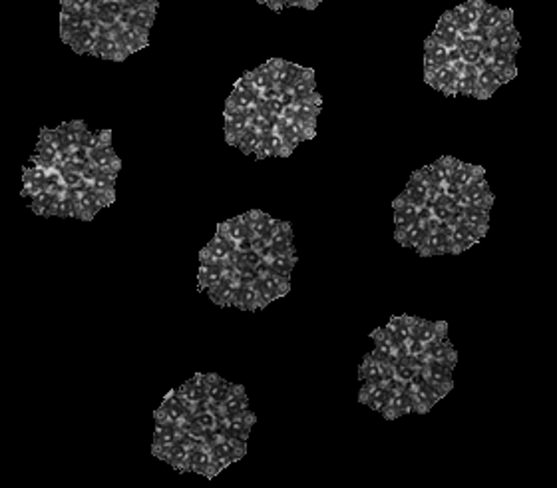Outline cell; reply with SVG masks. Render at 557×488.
I'll return each instance as SVG.
<instances>
[{
    "mask_svg": "<svg viewBox=\"0 0 557 488\" xmlns=\"http://www.w3.org/2000/svg\"><path fill=\"white\" fill-rule=\"evenodd\" d=\"M263 247H271V249H291V247H294L291 224L275 219L269 234L261 237L259 242H255V249H263Z\"/></svg>",
    "mask_w": 557,
    "mask_h": 488,
    "instance_id": "8992f818",
    "label": "cell"
},
{
    "mask_svg": "<svg viewBox=\"0 0 557 488\" xmlns=\"http://www.w3.org/2000/svg\"><path fill=\"white\" fill-rule=\"evenodd\" d=\"M490 64V68L496 72L497 78L502 84H507L509 80H514L517 74L516 68V56L514 54H507V52H494L490 48L486 56H484Z\"/></svg>",
    "mask_w": 557,
    "mask_h": 488,
    "instance_id": "7c38bea8",
    "label": "cell"
},
{
    "mask_svg": "<svg viewBox=\"0 0 557 488\" xmlns=\"http://www.w3.org/2000/svg\"><path fill=\"white\" fill-rule=\"evenodd\" d=\"M285 68H287V74H289V84H291V86H293L294 82L299 80L304 74V70H307V68L299 66V64H293V62H285Z\"/></svg>",
    "mask_w": 557,
    "mask_h": 488,
    "instance_id": "ee69618b",
    "label": "cell"
},
{
    "mask_svg": "<svg viewBox=\"0 0 557 488\" xmlns=\"http://www.w3.org/2000/svg\"><path fill=\"white\" fill-rule=\"evenodd\" d=\"M446 333H448V325L442 323V321H426L422 319L420 323V329H418V339L422 343H432V341H438V339H444Z\"/></svg>",
    "mask_w": 557,
    "mask_h": 488,
    "instance_id": "d6a6232c",
    "label": "cell"
},
{
    "mask_svg": "<svg viewBox=\"0 0 557 488\" xmlns=\"http://www.w3.org/2000/svg\"><path fill=\"white\" fill-rule=\"evenodd\" d=\"M385 329L398 345H406L410 341V329H408V323H406V315H395L386 323Z\"/></svg>",
    "mask_w": 557,
    "mask_h": 488,
    "instance_id": "8d00e7d4",
    "label": "cell"
},
{
    "mask_svg": "<svg viewBox=\"0 0 557 488\" xmlns=\"http://www.w3.org/2000/svg\"><path fill=\"white\" fill-rule=\"evenodd\" d=\"M247 408H249V403H247L245 389L241 385H231L227 397L223 398L221 405L217 407V413H219V417H223V415H237Z\"/></svg>",
    "mask_w": 557,
    "mask_h": 488,
    "instance_id": "d6986e66",
    "label": "cell"
},
{
    "mask_svg": "<svg viewBox=\"0 0 557 488\" xmlns=\"http://www.w3.org/2000/svg\"><path fill=\"white\" fill-rule=\"evenodd\" d=\"M255 423H257V418H255V415L249 408L237 413V415H223V417H219V428H223L229 437L243 438V440H247Z\"/></svg>",
    "mask_w": 557,
    "mask_h": 488,
    "instance_id": "52a82bcc",
    "label": "cell"
},
{
    "mask_svg": "<svg viewBox=\"0 0 557 488\" xmlns=\"http://www.w3.org/2000/svg\"><path fill=\"white\" fill-rule=\"evenodd\" d=\"M203 383H205V393H207V401L211 403V405H215V407H219L221 405V401L225 397H227V393H229V389H231V385L225 381V379H221L219 375H215V373H209V375H203Z\"/></svg>",
    "mask_w": 557,
    "mask_h": 488,
    "instance_id": "484cf974",
    "label": "cell"
},
{
    "mask_svg": "<svg viewBox=\"0 0 557 488\" xmlns=\"http://www.w3.org/2000/svg\"><path fill=\"white\" fill-rule=\"evenodd\" d=\"M182 397H185L187 401H192L193 405H197V403H202V401H205L207 398V393H205V383H203V375L202 373H197V375H193L187 383H183L180 389H175Z\"/></svg>",
    "mask_w": 557,
    "mask_h": 488,
    "instance_id": "f546056e",
    "label": "cell"
},
{
    "mask_svg": "<svg viewBox=\"0 0 557 488\" xmlns=\"http://www.w3.org/2000/svg\"><path fill=\"white\" fill-rule=\"evenodd\" d=\"M133 6H148V4H158V0H128Z\"/></svg>",
    "mask_w": 557,
    "mask_h": 488,
    "instance_id": "7dc6e473",
    "label": "cell"
},
{
    "mask_svg": "<svg viewBox=\"0 0 557 488\" xmlns=\"http://www.w3.org/2000/svg\"><path fill=\"white\" fill-rule=\"evenodd\" d=\"M293 94H294V102H301V100H311V98H316L319 92H316V82H314V72L313 70H304V74L294 82L293 86Z\"/></svg>",
    "mask_w": 557,
    "mask_h": 488,
    "instance_id": "83f0119b",
    "label": "cell"
},
{
    "mask_svg": "<svg viewBox=\"0 0 557 488\" xmlns=\"http://www.w3.org/2000/svg\"><path fill=\"white\" fill-rule=\"evenodd\" d=\"M321 2H323V0H303V9H307V11H313V9H316Z\"/></svg>",
    "mask_w": 557,
    "mask_h": 488,
    "instance_id": "bcb514c9",
    "label": "cell"
},
{
    "mask_svg": "<svg viewBox=\"0 0 557 488\" xmlns=\"http://www.w3.org/2000/svg\"><path fill=\"white\" fill-rule=\"evenodd\" d=\"M237 289H239V281L231 277V279H223L221 283L211 287L207 291V295L215 305L219 307H231L235 305V297H237Z\"/></svg>",
    "mask_w": 557,
    "mask_h": 488,
    "instance_id": "44dd1931",
    "label": "cell"
},
{
    "mask_svg": "<svg viewBox=\"0 0 557 488\" xmlns=\"http://www.w3.org/2000/svg\"><path fill=\"white\" fill-rule=\"evenodd\" d=\"M235 279L239 281V285H257L259 279H261V275L253 267H237Z\"/></svg>",
    "mask_w": 557,
    "mask_h": 488,
    "instance_id": "60d3db41",
    "label": "cell"
},
{
    "mask_svg": "<svg viewBox=\"0 0 557 488\" xmlns=\"http://www.w3.org/2000/svg\"><path fill=\"white\" fill-rule=\"evenodd\" d=\"M395 376V365L386 363V361H380L376 359L373 353H368L363 361V365L358 369V379L363 383H375V381H386Z\"/></svg>",
    "mask_w": 557,
    "mask_h": 488,
    "instance_id": "30bf717a",
    "label": "cell"
},
{
    "mask_svg": "<svg viewBox=\"0 0 557 488\" xmlns=\"http://www.w3.org/2000/svg\"><path fill=\"white\" fill-rule=\"evenodd\" d=\"M462 217H464V224L474 227L478 234L486 235L487 227H490V210H482V207H466L462 212Z\"/></svg>",
    "mask_w": 557,
    "mask_h": 488,
    "instance_id": "4dcf8cb0",
    "label": "cell"
},
{
    "mask_svg": "<svg viewBox=\"0 0 557 488\" xmlns=\"http://www.w3.org/2000/svg\"><path fill=\"white\" fill-rule=\"evenodd\" d=\"M189 472L202 475V477L213 478L217 477L215 472V460H213L211 447L205 440H195L189 455Z\"/></svg>",
    "mask_w": 557,
    "mask_h": 488,
    "instance_id": "5b68a950",
    "label": "cell"
},
{
    "mask_svg": "<svg viewBox=\"0 0 557 488\" xmlns=\"http://www.w3.org/2000/svg\"><path fill=\"white\" fill-rule=\"evenodd\" d=\"M422 373H424L426 383L432 386L440 397H446V395L452 391V386H454L452 369H448V367L442 365V363H438V361L428 359V361L424 363Z\"/></svg>",
    "mask_w": 557,
    "mask_h": 488,
    "instance_id": "3957f363",
    "label": "cell"
},
{
    "mask_svg": "<svg viewBox=\"0 0 557 488\" xmlns=\"http://www.w3.org/2000/svg\"><path fill=\"white\" fill-rule=\"evenodd\" d=\"M243 219L245 224H247V227H249V234H251V237H253V244L269 234V229H271L275 224L273 217L267 215L265 212H261V210L247 212V214H243Z\"/></svg>",
    "mask_w": 557,
    "mask_h": 488,
    "instance_id": "603a6c76",
    "label": "cell"
},
{
    "mask_svg": "<svg viewBox=\"0 0 557 488\" xmlns=\"http://www.w3.org/2000/svg\"><path fill=\"white\" fill-rule=\"evenodd\" d=\"M410 413H418V411H416V401L414 397H412V393H408L404 389V391L392 395L390 405H388V408L385 411V418L392 421V418L404 417V415H410Z\"/></svg>",
    "mask_w": 557,
    "mask_h": 488,
    "instance_id": "7402d4cb",
    "label": "cell"
},
{
    "mask_svg": "<svg viewBox=\"0 0 557 488\" xmlns=\"http://www.w3.org/2000/svg\"><path fill=\"white\" fill-rule=\"evenodd\" d=\"M482 175H484V168H478V166L464 163L458 160L456 168H454V172H452V180L464 190V188H468L470 183L478 180V178H482Z\"/></svg>",
    "mask_w": 557,
    "mask_h": 488,
    "instance_id": "1f68e13d",
    "label": "cell"
},
{
    "mask_svg": "<svg viewBox=\"0 0 557 488\" xmlns=\"http://www.w3.org/2000/svg\"><path fill=\"white\" fill-rule=\"evenodd\" d=\"M68 46H70L76 54H92V50L98 46V34H94V32H88V31L76 32V34L72 36V40Z\"/></svg>",
    "mask_w": 557,
    "mask_h": 488,
    "instance_id": "d590c367",
    "label": "cell"
},
{
    "mask_svg": "<svg viewBox=\"0 0 557 488\" xmlns=\"http://www.w3.org/2000/svg\"><path fill=\"white\" fill-rule=\"evenodd\" d=\"M426 357L432 359V361L442 363V365H446L448 369H452V371H454V367H456V361H458L456 349L452 347V343H450L446 337L444 339H438V341L428 343V345H426Z\"/></svg>",
    "mask_w": 557,
    "mask_h": 488,
    "instance_id": "2e32d148",
    "label": "cell"
},
{
    "mask_svg": "<svg viewBox=\"0 0 557 488\" xmlns=\"http://www.w3.org/2000/svg\"><path fill=\"white\" fill-rule=\"evenodd\" d=\"M464 62H448L444 66H440L434 74L426 76V84H430L434 90L444 92L446 96H456V84L460 80V72H462Z\"/></svg>",
    "mask_w": 557,
    "mask_h": 488,
    "instance_id": "7a4b0ae2",
    "label": "cell"
},
{
    "mask_svg": "<svg viewBox=\"0 0 557 488\" xmlns=\"http://www.w3.org/2000/svg\"><path fill=\"white\" fill-rule=\"evenodd\" d=\"M114 183H116V178L106 175V173H98L94 180H90V188L94 192L114 193Z\"/></svg>",
    "mask_w": 557,
    "mask_h": 488,
    "instance_id": "ab89813d",
    "label": "cell"
},
{
    "mask_svg": "<svg viewBox=\"0 0 557 488\" xmlns=\"http://www.w3.org/2000/svg\"><path fill=\"white\" fill-rule=\"evenodd\" d=\"M177 445V437H175V425H155V433H153V445L152 452L153 457L163 458L167 455V450Z\"/></svg>",
    "mask_w": 557,
    "mask_h": 488,
    "instance_id": "ffe728a7",
    "label": "cell"
},
{
    "mask_svg": "<svg viewBox=\"0 0 557 488\" xmlns=\"http://www.w3.org/2000/svg\"><path fill=\"white\" fill-rule=\"evenodd\" d=\"M490 48L494 52H507L516 56L519 50V34L514 24L502 26L490 34Z\"/></svg>",
    "mask_w": 557,
    "mask_h": 488,
    "instance_id": "5bb4252c",
    "label": "cell"
},
{
    "mask_svg": "<svg viewBox=\"0 0 557 488\" xmlns=\"http://www.w3.org/2000/svg\"><path fill=\"white\" fill-rule=\"evenodd\" d=\"M432 192V190H428L424 183L420 182V180H416L414 175L410 178V182L406 183V190L402 192V197H406L408 202H412V204H416L418 207H424V205H428V193Z\"/></svg>",
    "mask_w": 557,
    "mask_h": 488,
    "instance_id": "836d02e7",
    "label": "cell"
},
{
    "mask_svg": "<svg viewBox=\"0 0 557 488\" xmlns=\"http://www.w3.org/2000/svg\"><path fill=\"white\" fill-rule=\"evenodd\" d=\"M197 438H192V440H185V443H177L175 447H172L167 450V455L162 458L165 460L170 467H173L177 472H189V455H192L193 443Z\"/></svg>",
    "mask_w": 557,
    "mask_h": 488,
    "instance_id": "ac0fdd59",
    "label": "cell"
},
{
    "mask_svg": "<svg viewBox=\"0 0 557 488\" xmlns=\"http://www.w3.org/2000/svg\"><path fill=\"white\" fill-rule=\"evenodd\" d=\"M235 251H237L235 245L225 235L217 232L215 237L207 244V247H203L199 251V261H202V265L233 264Z\"/></svg>",
    "mask_w": 557,
    "mask_h": 488,
    "instance_id": "6da1fadb",
    "label": "cell"
},
{
    "mask_svg": "<svg viewBox=\"0 0 557 488\" xmlns=\"http://www.w3.org/2000/svg\"><path fill=\"white\" fill-rule=\"evenodd\" d=\"M162 413L167 418L170 425H180V427H185L187 421H189V413L185 411V407L182 405V401L175 397V391H172L165 401L162 403Z\"/></svg>",
    "mask_w": 557,
    "mask_h": 488,
    "instance_id": "cb8c5ba5",
    "label": "cell"
},
{
    "mask_svg": "<svg viewBox=\"0 0 557 488\" xmlns=\"http://www.w3.org/2000/svg\"><path fill=\"white\" fill-rule=\"evenodd\" d=\"M500 86H502V82L497 78V74L490 68V64L484 58L476 66V94H474V98L487 100Z\"/></svg>",
    "mask_w": 557,
    "mask_h": 488,
    "instance_id": "4fadbf2b",
    "label": "cell"
},
{
    "mask_svg": "<svg viewBox=\"0 0 557 488\" xmlns=\"http://www.w3.org/2000/svg\"><path fill=\"white\" fill-rule=\"evenodd\" d=\"M84 130H86V122H80V120L62 124L60 128H58L60 140H62V148H64V150H74V148H78V146H80V136Z\"/></svg>",
    "mask_w": 557,
    "mask_h": 488,
    "instance_id": "f1b7e54d",
    "label": "cell"
},
{
    "mask_svg": "<svg viewBox=\"0 0 557 488\" xmlns=\"http://www.w3.org/2000/svg\"><path fill=\"white\" fill-rule=\"evenodd\" d=\"M263 254V259L269 264L271 271L281 277H291L294 264H297V254H294V247L291 249H271V247H263L259 249Z\"/></svg>",
    "mask_w": 557,
    "mask_h": 488,
    "instance_id": "9c48e42d",
    "label": "cell"
},
{
    "mask_svg": "<svg viewBox=\"0 0 557 488\" xmlns=\"http://www.w3.org/2000/svg\"><path fill=\"white\" fill-rule=\"evenodd\" d=\"M424 52L426 54H430L432 58H436L442 66L448 64V62H460V52H458V48H450V46L442 44V42L434 40L432 36L426 38Z\"/></svg>",
    "mask_w": 557,
    "mask_h": 488,
    "instance_id": "4316f807",
    "label": "cell"
},
{
    "mask_svg": "<svg viewBox=\"0 0 557 488\" xmlns=\"http://www.w3.org/2000/svg\"><path fill=\"white\" fill-rule=\"evenodd\" d=\"M60 170V180L68 190H88L90 182L84 178V173L70 170V168H58Z\"/></svg>",
    "mask_w": 557,
    "mask_h": 488,
    "instance_id": "f35d334b",
    "label": "cell"
},
{
    "mask_svg": "<svg viewBox=\"0 0 557 488\" xmlns=\"http://www.w3.org/2000/svg\"><path fill=\"white\" fill-rule=\"evenodd\" d=\"M255 156L259 158V160H269V158H277V153H275L273 146L269 143V140H267V136H265V140L261 142V146H259V150L255 152Z\"/></svg>",
    "mask_w": 557,
    "mask_h": 488,
    "instance_id": "f6af8a7d",
    "label": "cell"
},
{
    "mask_svg": "<svg viewBox=\"0 0 557 488\" xmlns=\"http://www.w3.org/2000/svg\"><path fill=\"white\" fill-rule=\"evenodd\" d=\"M263 102V106L269 110L271 114H275L277 118H281L285 114V110H287V104L281 100V96H279V92L277 94H273V96H269V98H263L261 100Z\"/></svg>",
    "mask_w": 557,
    "mask_h": 488,
    "instance_id": "b9f144b4",
    "label": "cell"
},
{
    "mask_svg": "<svg viewBox=\"0 0 557 488\" xmlns=\"http://www.w3.org/2000/svg\"><path fill=\"white\" fill-rule=\"evenodd\" d=\"M257 289H259V295H261L263 305L267 307L269 303H273L275 299L287 295V293L291 291V281H289L287 277H281V275L271 271V273L263 275V277L259 279Z\"/></svg>",
    "mask_w": 557,
    "mask_h": 488,
    "instance_id": "ba28073f",
    "label": "cell"
},
{
    "mask_svg": "<svg viewBox=\"0 0 557 488\" xmlns=\"http://www.w3.org/2000/svg\"><path fill=\"white\" fill-rule=\"evenodd\" d=\"M237 267L235 264H225V265H202L199 267V275H197V281H199V289L202 291H209L211 287L219 285L223 279H231L235 277Z\"/></svg>",
    "mask_w": 557,
    "mask_h": 488,
    "instance_id": "8fae6325",
    "label": "cell"
},
{
    "mask_svg": "<svg viewBox=\"0 0 557 488\" xmlns=\"http://www.w3.org/2000/svg\"><path fill=\"white\" fill-rule=\"evenodd\" d=\"M251 128V116L247 114H225V140L229 146H237L239 138Z\"/></svg>",
    "mask_w": 557,
    "mask_h": 488,
    "instance_id": "e0dca14e",
    "label": "cell"
},
{
    "mask_svg": "<svg viewBox=\"0 0 557 488\" xmlns=\"http://www.w3.org/2000/svg\"><path fill=\"white\" fill-rule=\"evenodd\" d=\"M487 2L486 0H468L464 4H460L454 9V14H456L458 26L462 31V36L468 34L470 31H474L476 26H480V22L484 18L486 14Z\"/></svg>",
    "mask_w": 557,
    "mask_h": 488,
    "instance_id": "277c9868",
    "label": "cell"
},
{
    "mask_svg": "<svg viewBox=\"0 0 557 488\" xmlns=\"http://www.w3.org/2000/svg\"><path fill=\"white\" fill-rule=\"evenodd\" d=\"M265 140V136L257 128H249L247 132L239 138V143H237V148L241 150V152L245 153V156H249V153H255L257 150H259V146H261V142Z\"/></svg>",
    "mask_w": 557,
    "mask_h": 488,
    "instance_id": "74e56055",
    "label": "cell"
},
{
    "mask_svg": "<svg viewBox=\"0 0 557 488\" xmlns=\"http://www.w3.org/2000/svg\"><path fill=\"white\" fill-rule=\"evenodd\" d=\"M476 94V66L464 64L456 84V96H472Z\"/></svg>",
    "mask_w": 557,
    "mask_h": 488,
    "instance_id": "e575fe53",
    "label": "cell"
},
{
    "mask_svg": "<svg viewBox=\"0 0 557 488\" xmlns=\"http://www.w3.org/2000/svg\"><path fill=\"white\" fill-rule=\"evenodd\" d=\"M233 307L241 309V311H259V309H265L257 285H239Z\"/></svg>",
    "mask_w": 557,
    "mask_h": 488,
    "instance_id": "d4e9b609",
    "label": "cell"
},
{
    "mask_svg": "<svg viewBox=\"0 0 557 488\" xmlns=\"http://www.w3.org/2000/svg\"><path fill=\"white\" fill-rule=\"evenodd\" d=\"M464 195L470 202V207H482V210H490L494 205V193L490 192V185H487L486 178H478L474 182L470 183L468 188L462 190Z\"/></svg>",
    "mask_w": 557,
    "mask_h": 488,
    "instance_id": "9a60e30c",
    "label": "cell"
},
{
    "mask_svg": "<svg viewBox=\"0 0 557 488\" xmlns=\"http://www.w3.org/2000/svg\"><path fill=\"white\" fill-rule=\"evenodd\" d=\"M395 224H396V232H395V237L398 239V237H402L404 235V232L412 225V222L406 217L404 214H402V210H398V207H395Z\"/></svg>",
    "mask_w": 557,
    "mask_h": 488,
    "instance_id": "7bdbcfd3",
    "label": "cell"
}]
</instances>
